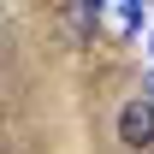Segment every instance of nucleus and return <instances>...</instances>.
<instances>
[{"instance_id":"f257e3e1","label":"nucleus","mask_w":154,"mask_h":154,"mask_svg":"<svg viewBox=\"0 0 154 154\" xmlns=\"http://www.w3.org/2000/svg\"><path fill=\"white\" fill-rule=\"evenodd\" d=\"M119 142L125 148H154V101L148 95H136V101H125L119 107Z\"/></svg>"},{"instance_id":"f03ea898","label":"nucleus","mask_w":154,"mask_h":154,"mask_svg":"<svg viewBox=\"0 0 154 154\" xmlns=\"http://www.w3.org/2000/svg\"><path fill=\"white\" fill-rule=\"evenodd\" d=\"M59 30L71 36V48H89V30H101V6H59Z\"/></svg>"},{"instance_id":"7ed1b4c3","label":"nucleus","mask_w":154,"mask_h":154,"mask_svg":"<svg viewBox=\"0 0 154 154\" xmlns=\"http://www.w3.org/2000/svg\"><path fill=\"white\" fill-rule=\"evenodd\" d=\"M101 24H107V30H113L119 42H131L136 30H142V24H148V12H142V6H136V0H125V6H101Z\"/></svg>"},{"instance_id":"20e7f679","label":"nucleus","mask_w":154,"mask_h":154,"mask_svg":"<svg viewBox=\"0 0 154 154\" xmlns=\"http://www.w3.org/2000/svg\"><path fill=\"white\" fill-rule=\"evenodd\" d=\"M148 101H154V77H148Z\"/></svg>"}]
</instances>
